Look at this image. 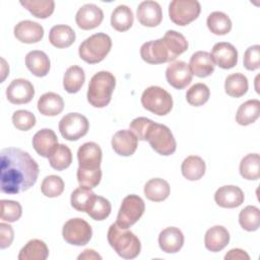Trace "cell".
<instances>
[{
	"label": "cell",
	"instance_id": "obj_1",
	"mask_svg": "<svg viewBox=\"0 0 260 260\" xmlns=\"http://www.w3.org/2000/svg\"><path fill=\"white\" fill-rule=\"evenodd\" d=\"M1 191L5 194H18L32 187L40 170L28 152L16 148H3L0 152Z\"/></svg>",
	"mask_w": 260,
	"mask_h": 260
},
{
	"label": "cell",
	"instance_id": "obj_2",
	"mask_svg": "<svg viewBox=\"0 0 260 260\" xmlns=\"http://www.w3.org/2000/svg\"><path fill=\"white\" fill-rule=\"evenodd\" d=\"M188 42L186 38L176 31L168 30L161 39L144 43L140 48V56L149 64H161L175 60L186 52Z\"/></svg>",
	"mask_w": 260,
	"mask_h": 260
},
{
	"label": "cell",
	"instance_id": "obj_3",
	"mask_svg": "<svg viewBox=\"0 0 260 260\" xmlns=\"http://www.w3.org/2000/svg\"><path fill=\"white\" fill-rule=\"evenodd\" d=\"M108 242L115 252L124 259H134L141 251L139 239L128 229L112 223L108 231Z\"/></svg>",
	"mask_w": 260,
	"mask_h": 260
},
{
	"label": "cell",
	"instance_id": "obj_4",
	"mask_svg": "<svg viewBox=\"0 0 260 260\" xmlns=\"http://www.w3.org/2000/svg\"><path fill=\"white\" fill-rule=\"evenodd\" d=\"M116 86V78L109 71L95 73L89 81L87 89V101L94 108H105L112 99Z\"/></svg>",
	"mask_w": 260,
	"mask_h": 260
},
{
	"label": "cell",
	"instance_id": "obj_5",
	"mask_svg": "<svg viewBox=\"0 0 260 260\" xmlns=\"http://www.w3.org/2000/svg\"><path fill=\"white\" fill-rule=\"evenodd\" d=\"M112 48L111 38L104 32L94 34L85 39L78 48L79 57L88 64L103 61Z\"/></svg>",
	"mask_w": 260,
	"mask_h": 260
},
{
	"label": "cell",
	"instance_id": "obj_6",
	"mask_svg": "<svg viewBox=\"0 0 260 260\" xmlns=\"http://www.w3.org/2000/svg\"><path fill=\"white\" fill-rule=\"evenodd\" d=\"M145 140L148 141L152 149L160 155H171L177 148L175 137L170 128L164 124H158L153 121L148 126L145 134Z\"/></svg>",
	"mask_w": 260,
	"mask_h": 260
},
{
	"label": "cell",
	"instance_id": "obj_7",
	"mask_svg": "<svg viewBox=\"0 0 260 260\" xmlns=\"http://www.w3.org/2000/svg\"><path fill=\"white\" fill-rule=\"evenodd\" d=\"M141 104L145 110L157 116H165L173 108V98L162 87L151 85L143 90Z\"/></svg>",
	"mask_w": 260,
	"mask_h": 260
},
{
	"label": "cell",
	"instance_id": "obj_8",
	"mask_svg": "<svg viewBox=\"0 0 260 260\" xmlns=\"http://www.w3.org/2000/svg\"><path fill=\"white\" fill-rule=\"evenodd\" d=\"M145 204L141 197L135 194L127 195L120 206L116 223L124 229L135 224L143 215Z\"/></svg>",
	"mask_w": 260,
	"mask_h": 260
},
{
	"label": "cell",
	"instance_id": "obj_9",
	"mask_svg": "<svg viewBox=\"0 0 260 260\" xmlns=\"http://www.w3.org/2000/svg\"><path fill=\"white\" fill-rule=\"evenodd\" d=\"M201 11L197 0H174L169 5L170 19L177 25L185 26L195 20Z\"/></svg>",
	"mask_w": 260,
	"mask_h": 260
},
{
	"label": "cell",
	"instance_id": "obj_10",
	"mask_svg": "<svg viewBox=\"0 0 260 260\" xmlns=\"http://www.w3.org/2000/svg\"><path fill=\"white\" fill-rule=\"evenodd\" d=\"M62 236L65 242L74 246L86 245L92 236L90 224L79 217L68 219L62 229Z\"/></svg>",
	"mask_w": 260,
	"mask_h": 260
},
{
	"label": "cell",
	"instance_id": "obj_11",
	"mask_svg": "<svg viewBox=\"0 0 260 260\" xmlns=\"http://www.w3.org/2000/svg\"><path fill=\"white\" fill-rule=\"evenodd\" d=\"M89 129L87 118L79 113H69L59 122V131L61 135L69 140L76 141L83 137Z\"/></svg>",
	"mask_w": 260,
	"mask_h": 260
},
{
	"label": "cell",
	"instance_id": "obj_12",
	"mask_svg": "<svg viewBox=\"0 0 260 260\" xmlns=\"http://www.w3.org/2000/svg\"><path fill=\"white\" fill-rule=\"evenodd\" d=\"M35 95V88L30 81L24 78H16L6 88L7 100L14 105L29 103Z\"/></svg>",
	"mask_w": 260,
	"mask_h": 260
},
{
	"label": "cell",
	"instance_id": "obj_13",
	"mask_svg": "<svg viewBox=\"0 0 260 260\" xmlns=\"http://www.w3.org/2000/svg\"><path fill=\"white\" fill-rule=\"evenodd\" d=\"M166 78L169 84L174 88L183 89L191 83L193 74L186 62L175 61L167 67Z\"/></svg>",
	"mask_w": 260,
	"mask_h": 260
},
{
	"label": "cell",
	"instance_id": "obj_14",
	"mask_svg": "<svg viewBox=\"0 0 260 260\" xmlns=\"http://www.w3.org/2000/svg\"><path fill=\"white\" fill-rule=\"evenodd\" d=\"M104 19L103 10L95 4L82 5L75 15V21L79 28L88 30L98 27Z\"/></svg>",
	"mask_w": 260,
	"mask_h": 260
},
{
	"label": "cell",
	"instance_id": "obj_15",
	"mask_svg": "<svg viewBox=\"0 0 260 260\" xmlns=\"http://www.w3.org/2000/svg\"><path fill=\"white\" fill-rule=\"evenodd\" d=\"M211 58L222 69H231L238 63V51L230 43H216L211 50Z\"/></svg>",
	"mask_w": 260,
	"mask_h": 260
},
{
	"label": "cell",
	"instance_id": "obj_16",
	"mask_svg": "<svg viewBox=\"0 0 260 260\" xmlns=\"http://www.w3.org/2000/svg\"><path fill=\"white\" fill-rule=\"evenodd\" d=\"M137 19L140 24L144 26H157L162 19V10L160 5L151 0L142 1L137 8Z\"/></svg>",
	"mask_w": 260,
	"mask_h": 260
},
{
	"label": "cell",
	"instance_id": "obj_17",
	"mask_svg": "<svg viewBox=\"0 0 260 260\" xmlns=\"http://www.w3.org/2000/svg\"><path fill=\"white\" fill-rule=\"evenodd\" d=\"M245 196L241 188L234 185H225L219 187L215 194L214 200L216 204L223 208H235L244 202Z\"/></svg>",
	"mask_w": 260,
	"mask_h": 260
},
{
	"label": "cell",
	"instance_id": "obj_18",
	"mask_svg": "<svg viewBox=\"0 0 260 260\" xmlns=\"http://www.w3.org/2000/svg\"><path fill=\"white\" fill-rule=\"evenodd\" d=\"M14 37L21 43L35 44L44 37L43 26L31 20H22L14 26Z\"/></svg>",
	"mask_w": 260,
	"mask_h": 260
},
{
	"label": "cell",
	"instance_id": "obj_19",
	"mask_svg": "<svg viewBox=\"0 0 260 260\" xmlns=\"http://www.w3.org/2000/svg\"><path fill=\"white\" fill-rule=\"evenodd\" d=\"M138 144V139L130 130H119L112 138V147L114 151L122 156L132 155Z\"/></svg>",
	"mask_w": 260,
	"mask_h": 260
},
{
	"label": "cell",
	"instance_id": "obj_20",
	"mask_svg": "<svg viewBox=\"0 0 260 260\" xmlns=\"http://www.w3.org/2000/svg\"><path fill=\"white\" fill-rule=\"evenodd\" d=\"M103 152L95 142H85L77 150L79 167L84 169H95L101 166Z\"/></svg>",
	"mask_w": 260,
	"mask_h": 260
},
{
	"label": "cell",
	"instance_id": "obj_21",
	"mask_svg": "<svg viewBox=\"0 0 260 260\" xmlns=\"http://www.w3.org/2000/svg\"><path fill=\"white\" fill-rule=\"evenodd\" d=\"M57 145L58 138L52 129H41L32 137V146L37 153L43 157H49Z\"/></svg>",
	"mask_w": 260,
	"mask_h": 260
},
{
	"label": "cell",
	"instance_id": "obj_22",
	"mask_svg": "<svg viewBox=\"0 0 260 260\" xmlns=\"http://www.w3.org/2000/svg\"><path fill=\"white\" fill-rule=\"evenodd\" d=\"M158 245L165 253H177L184 245V235L176 226L166 228L158 235Z\"/></svg>",
	"mask_w": 260,
	"mask_h": 260
},
{
	"label": "cell",
	"instance_id": "obj_23",
	"mask_svg": "<svg viewBox=\"0 0 260 260\" xmlns=\"http://www.w3.org/2000/svg\"><path fill=\"white\" fill-rule=\"evenodd\" d=\"M189 68L192 74H195L198 77L204 78L211 75L214 71V62L211 58V55L205 51L195 52L189 62Z\"/></svg>",
	"mask_w": 260,
	"mask_h": 260
},
{
	"label": "cell",
	"instance_id": "obj_24",
	"mask_svg": "<svg viewBox=\"0 0 260 260\" xmlns=\"http://www.w3.org/2000/svg\"><path fill=\"white\" fill-rule=\"evenodd\" d=\"M230 242V233L222 225H214L207 230L204 237L205 248L211 252H219Z\"/></svg>",
	"mask_w": 260,
	"mask_h": 260
},
{
	"label": "cell",
	"instance_id": "obj_25",
	"mask_svg": "<svg viewBox=\"0 0 260 260\" xmlns=\"http://www.w3.org/2000/svg\"><path fill=\"white\" fill-rule=\"evenodd\" d=\"M25 65L35 76L43 77L49 73L51 63L48 55L45 52L34 50L26 54Z\"/></svg>",
	"mask_w": 260,
	"mask_h": 260
},
{
	"label": "cell",
	"instance_id": "obj_26",
	"mask_svg": "<svg viewBox=\"0 0 260 260\" xmlns=\"http://www.w3.org/2000/svg\"><path fill=\"white\" fill-rule=\"evenodd\" d=\"M49 41L56 48H68L75 42V31L66 24L54 25L50 29Z\"/></svg>",
	"mask_w": 260,
	"mask_h": 260
},
{
	"label": "cell",
	"instance_id": "obj_27",
	"mask_svg": "<svg viewBox=\"0 0 260 260\" xmlns=\"http://www.w3.org/2000/svg\"><path fill=\"white\" fill-rule=\"evenodd\" d=\"M38 110L44 116H57L64 109V101L55 92H46L38 101Z\"/></svg>",
	"mask_w": 260,
	"mask_h": 260
},
{
	"label": "cell",
	"instance_id": "obj_28",
	"mask_svg": "<svg viewBox=\"0 0 260 260\" xmlns=\"http://www.w3.org/2000/svg\"><path fill=\"white\" fill-rule=\"evenodd\" d=\"M170 192L171 188L169 183L160 178L150 179L144 185V195L150 201H164L169 197Z\"/></svg>",
	"mask_w": 260,
	"mask_h": 260
},
{
	"label": "cell",
	"instance_id": "obj_29",
	"mask_svg": "<svg viewBox=\"0 0 260 260\" xmlns=\"http://www.w3.org/2000/svg\"><path fill=\"white\" fill-rule=\"evenodd\" d=\"M49 256V249L46 243L39 239L28 241L19 251V260H46Z\"/></svg>",
	"mask_w": 260,
	"mask_h": 260
},
{
	"label": "cell",
	"instance_id": "obj_30",
	"mask_svg": "<svg viewBox=\"0 0 260 260\" xmlns=\"http://www.w3.org/2000/svg\"><path fill=\"white\" fill-rule=\"evenodd\" d=\"M260 116V102L259 100H249L243 103L236 114V121L242 126L253 124Z\"/></svg>",
	"mask_w": 260,
	"mask_h": 260
},
{
	"label": "cell",
	"instance_id": "obj_31",
	"mask_svg": "<svg viewBox=\"0 0 260 260\" xmlns=\"http://www.w3.org/2000/svg\"><path fill=\"white\" fill-rule=\"evenodd\" d=\"M205 161L197 155L187 156L181 166L182 175L189 181H197L205 174Z\"/></svg>",
	"mask_w": 260,
	"mask_h": 260
},
{
	"label": "cell",
	"instance_id": "obj_32",
	"mask_svg": "<svg viewBox=\"0 0 260 260\" xmlns=\"http://www.w3.org/2000/svg\"><path fill=\"white\" fill-rule=\"evenodd\" d=\"M85 80V74L81 67L77 65L70 66L64 73L63 86L69 93H75L80 90Z\"/></svg>",
	"mask_w": 260,
	"mask_h": 260
},
{
	"label": "cell",
	"instance_id": "obj_33",
	"mask_svg": "<svg viewBox=\"0 0 260 260\" xmlns=\"http://www.w3.org/2000/svg\"><path fill=\"white\" fill-rule=\"evenodd\" d=\"M134 21L132 10L127 5L117 6L111 15V24L118 31L128 30Z\"/></svg>",
	"mask_w": 260,
	"mask_h": 260
},
{
	"label": "cell",
	"instance_id": "obj_34",
	"mask_svg": "<svg viewBox=\"0 0 260 260\" xmlns=\"http://www.w3.org/2000/svg\"><path fill=\"white\" fill-rule=\"evenodd\" d=\"M206 24L208 29L216 36L226 35L232 29L231 18L228 16V14L221 11L211 12L207 17Z\"/></svg>",
	"mask_w": 260,
	"mask_h": 260
},
{
	"label": "cell",
	"instance_id": "obj_35",
	"mask_svg": "<svg viewBox=\"0 0 260 260\" xmlns=\"http://www.w3.org/2000/svg\"><path fill=\"white\" fill-rule=\"evenodd\" d=\"M20 4L37 18L50 17L55 9L53 0H21Z\"/></svg>",
	"mask_w": 260,
	"mask_h": 260
},
{
	"label": "cell",
	"instance_id": "obj_36",
	"mask_svg": "<svg viewBox=\"0 0 260 260\" xmlns=\"http://www.w3.org/2000/svg\"><path fill=\"white\" fill-rule=\"evenodd\" d=\"M248 87V79L242 73H233L225 78L224 90L232 98L243 96L247 92Z\"/></svg>",
	"mask_w": 260,
	"mask_h": 260
},
{
	"label": "cell",
	"instance_id": "obj_37",
	"mask_svg": "<svg viewBox=\"0 0 260 260\" xmlns=\"http://www.w3.org/2000/svg\"><path fill=\"white\" fill-rule=\"evenodd\" d=\"M50 166L57 170L62 171L67 169L72 162V152L65 144H58L49 155Z\"/></svg>",
	"mask_w": 260,
	"mask_h": 260
},
{
	"label": "cell",
	"instance_id": "obj_38",
	"mask_svg": "<svg viewBox=\"0 0 260 260\" xmlns=\"http://www.w3.org/2000/svg\"><path fill=\"white\" fill-rule=\"evenodd\" d=\"M240 174L246 180H258L260 177V156L258 153L245 155L240 162Z\"/></svg>",
	"mask_w": 260,
	"mask_h": 260
},
{
	"label": "cell",
	"instance_id": "obj_39",
	"mask_svg": "<svg viewBox=\"0 0 260 260\" xmlns=\"http://www.w3.org/2000/svg\"><path fill=\"white\" fill-rule=\"evenodd\" d=\"M111 210L112 206L108 199L94 195L89 202L86 213L94 220H104L110 215Z\"/></svg>",
	"mask_w": 260,
	"mask_h": 260
},
{
	"label": "cell",
	"instance_id": "obj_40",
	"mask_svg": "<svg viewBox=\"0 0 260 260\" xmlns=\"http://www.w3.org/2000/svg\"><path fill=\"white\" fill-rule=\"evenodd\" d=\"M240 225L248 232H254L260 225V210L254 205H248L239 214Z\"/></svg>",
	"mask_w": 260,
	"mask_h": 260
},
{
	"label": "cell",
	"instance_id": "obj_41",
	"mask_svg": "<svg viewBox=\"0 0 260 260\" xmlns=\"http://www.w3.org/2000/svg\"><path fill=\"white\" fill-rule=\"evenodd\" d=\"M95 194L91 191V189L86 187H78L72 193L70 197L71 206L80 212H86V209L89 205L90 200Z\"/></svg>",
	"mask_w": 260,
	"mask_h": 260
},
{
	"label": "cell",
	"instance_id": "obj_42",
	"mask_svg": "<svg viewBox=\"0 0 260 260\" xmlns=\"http://www.w3.org/2000/svg\"><path fill=\"white\" fill-rule=\"evenodd\" d=\"M210 96V90L204 83L193 84L186 92L187 102L194 107L203 106Z\"/></svg>",
	"mask_w": 260,
	"mask_h": 260
},
{
	"label": "cell",
	"instance_id": "obj_43",
	"mask_svg": "<svg viewBox=\"0 0 260 260\" xmlns=\"http://www.w3.org/2000/svg\"><path fill=\"white\" fill-rule=\"evenodd\" d=\"M76 176H77V181L79 186L92 189L96 187L101 182L102 170H101V167L95 169H84V168L78 167Z\"/></svg>",
	"mask_w": 260,
	"mask_h": 260
},
{
	"label": "cell",
	"instance_id": "obj_44",
	"mask_svg": "<svg viewBox=\"0 0 260 260\" xmlns=\"http://www.w3.org/2000/svg\"><path fill=\"white\" fill-rule=\"evenodd\" d=\"M41 191L46 197H58L64 191V182L62 178L57 175L47 176L41 184Z\"/></svg>",
	"mask_w": 260,
	"mask_h": 260
},
{
	"label": "cell",
	"instance_id": "obj_45",
	"mask_svg": "<svg viewBox=\"0 0 260 260\" xmlns=\"http://www.w3.org/2000/svg\"><path fill=\"white\" fill-rule=\"evenodd\" d=\"M1 203V219L8 222L18 220L22 214L21 205L17 201L2 199Z\"/></svg>",
	"mask_w": 260,
	"mask_h": 260
},
{
	"label": "cell",
	"instance_id": "obj_46",
	"mask_svg": "<svg viewBox=\"0 0 260 260\" xmlns=\"http://www.w3.org/2000/svg\"><path fill=\"white\" fill-rule=\"evenodd\" d=\"M14 127L21 131H27L36 125L35 115L26 110H17L12 115Z\"/></svg>",
	"mask_w": 260,
	"mask_h": 260
},
{
	"label": "cell",
	"instance_id": "obj_47",
	"mask_svg": "<svg viewBox=\"0 0 260 260\" xmlns=\"http://www.w3.org/2000/svg\"><path fill=\"white\" fill-rule=\"evenodd\" d=\"M243 63L246 69L256 70L260 67V46L254 45L249 47L244 54Z\"/></svg>",
	"mask_w": 260,
	"mask_h": 260
},
{
	"label": "cell",
	"instance_id": "obj_48",
	"mask_svg": "<svg viewBox=\"0 0 260 260\" xmlns=\"http://www.w3.org/2000/svg\"><path fill=\"white\" fill-rule=\"evenodd\" d=\"M152 120L145 118V117H138L132 120L129 126V130L134 133V135L137 137L138 140H145V134L148 129V126Z\"/></svg>",
	"mask_w": 260,
	"mask_h": 260
},
{
	"label": "cell",
	"instance_id": "obj_49",
	"mask_svg": "<svg viewBox=\"0 0 260 260\" xmlns=\"http://www.w3.org/2000/svg\"><path fill=\"white\" fill-rule=\"evenodd\" d=\"M14 233L11 225L1 222L0 223V248L5 249L9 247L13 241Z\"/></svg>",
	"mask_w": 260,
	"mask_h": 260
},
{
	"label": "cell",
	"instance_id": "obj_50",
	"mask_svg": "<svg viewBox=\"0 0 260 260\" xmlns=\"http://www.w3.org/2000/svg\"><path fill=\"white\" fill-rule=\"evenodd\" d=\"M224 259L225 260H228V259H246V260H249L250 256L242 249H232L225 254Z\"/></svg>",
	"mask_w": 260,
	"mask_h": 260
},
{
	"label": "cell",
	"instance_id": "obj_51",
	"mask_svg": "<svg viewBox=\"0 0 260 260\" xmlns=\"http://www.w3.org/2000/svg\"><path fill=\"white\" fill-rule=\"evenodd\" d=\"M81 259H86V260L90 259V260H92V259H102V257H101V255H99L94 250H92V249H86V250H84V251L78 256V260H81Z\"/></svg>",
	"mask_w": 260,
	"mask_h": 260
}]
</instances>
